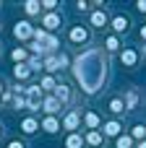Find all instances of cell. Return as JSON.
I'll return each instance as SVG.
<instances>
[{"instance_id":"obj_1","label":"cell","mask_w":146,"mask_h":148,"mask_svg":"<svg viewBox=\"0 0 146 148\" xmlns=\"http://www.w3.org/2000/svg\"><path fill=\"white\" fill-rule=\"evenodd\" d=\"M102 75H104V62H99V52H97V49L86 52V55L76 62V78L81 81V86H84L86 94H91V91L99 88Z\"/></svg>"},{"instance_id":"obj_2","label":"cell","mask_w":146,"mask_h":148,"mask_svg":"<svg viewBox=\"0 0 146 148\" xmlns=\"http://www.w3.org/2000/svg\"><path fill=\"white\" fill-rule=\"evenodd\" d=\"M24 101H26L29 109H39V104H42V88H39V86H29Z\"/></svg>"},{"instance_id":"obj_3","label":"cell","mask_w":146,"mask_h":148,"mask_svg":"<svg viewBox=\"0 0 146 148\" xmlns=\"http://www.w3.org/2000/svg\"><path fill=\"white\" fill-rule=\"evenodd\" d=\"M13 34H16L18 39H29V36H34V29H31L29 21H18L16 29H13Z\"/></svg>"},{"instance_id":"obj_4","label":"cell","mask_w":146,"mask_h":148,"mask_svg":"<svg viewBox=\"0 0 146 148\" xmlns=\"http://www.w3.org/2000/svg\"><path fill=\"white\" fill-rule=\"evenodd\" d=\"M136 62H138V52H136V49H123V65L133 68Z\"/></svg>"},{"instance_id":"obj_5","label":"cell","mask_w":146,"mask_h":148,"mask_svg":"<svg viewBox=\"0 0 146 148\" xmlns=\"http://www.w3.org/2000/svg\"><path fill=\"white\" fill-rule=\"evenodd\" d=\"M104 23H107V16H104V10H94V13H91V26L102 29Z\"/></svg>"},{"instance_id":"obj_6","label":"cell","mask_w":146,"mask_h":148,"mask_svg":"<svg viewBox=\"0 0 146 148\" xmlns=\"http://www.w3.org/2000/svg\"><path fill=\"white\" fill-rule=\"evenodd\" d=\"M42 23H44V29H50V31H52V29H57V26H60V16H57V13H50V16H44V21H42Z\"/></svg>"},{"instance_id":"obj_7","label":"cell","mask_w":146,"mask_h":148,"mask_svg":"<svg viewBox=\"0 0 146 148\" xmlns=\"http://www.w3.org/2000/svg\"><path fill=\"white\" fill-rule=\"evenodd\" d=\"M112 29L115 31H128V16H115L112 18Z\"/></svg>"},{"instance_id":"obj_8","label":"cell","mask_w":146,"mask_h":148,"mask_svg":"<svg viewBox=\"0 0 146 148\" xmlns=\"http://www.w3.org/2000/svg\"><path fill=\"white\" fill-rule=\"evenodd\" d=\"M42 107H44V112H50V114H52V112H57V109H60V101H57L55 96H50V99H44V101H42Z\"/></svg>"},{"instance_id":"obj_9","label":"cell","mask_w":146,"mask_h":148,"mask_svg":"<svg viewBox=\"0 0 146 148\" xmlns=\"http://www.w3.org/2000/svg\"><path fill=\"white\" fill-rule=\"evenodd\" d=\"M37 127H39V122H37V120H31V117L21 122V130H24L26 135H31V133H37Z\"/></svg>"},{"instance_id":"obj_10","label":"cell","mask_w":146,"mask_h":148,"mask_svg":"<svg viewBox=\"0 0 146 148\" xmlns=\"http://www.w3.org/2000/svg\"><path fill=\"white\" fill-rule=\"evenodd\" d=\"M39 8H42V3H37V0H29V3H24V10H26L29 16H37V13H39Z\"/></svg>"},{"instance_id":"obj_11","label":"cell","mask_w":146,"mask_h":148,"mask_svg":"<svg viewBox=\"0 0 146 148\" xmlns=\"http://www.w3.org/2000/svg\"><path fill=\"white\" fill-rule=\"evenodd\" d=\"M86 36H89V34H86V29H81V26H76V29L71 31V39H73V42H86Z\"/></svg>"},{"instance_id":"obj_12","label":"cell","mask_w":146,"mask_h":148,"mask_svg":"<svg viewBox=\"0 0 146 148\" xmlns=\"http://www.w3.org/2000/svg\"><path fill=\"white\" fill-rule=\"evenodd\" d=\"M110 112H112V114H123V112H125L123 99H112V101H110Z\"/></svg>"},{"instance_id":"obj_13","label":"cell","mask_w":146,"mask_h":148,"mask_svg":"<svg viewBox=\"0 0 146 148\" xmlns=\"http://www.w3.org/2000/svg\"><path fill=\"white\" fill-rule=\"evenodd\" d=\"M81 143H84V140H81V135L71 133V135H68V140H65V148H81Z\"/></svg>"},{"instance_id":"obj_14","label":"cell","mask_w":146,"mask_h":148,"mask_svg":"<svg viewBox=\"0 0 146 148\" xmlns=\"http://www.w3.org/2000/svg\"><path fill=\"white\" fill-rule=\"evenodd\" d=\"M63 125H65V130H76V125H78V114H76V112H71V114L65 117V122H63Z\"/></svg>"},{"instance_id":"obj_15","label":"cell","mask_w":146,"mask_h":148,"mask_svg":"<svg viewBox=\"0 0 146 148\" xmlns=\"http://www.w3.org/2000/svg\"><path fill=\"white\" fill-rule=\"evenodd\" d=\"M42 127H44L47 133H57V127H60V125H57V120H55V117H47V120L42 122Z\"/></svg>"},{"instance_id":"obj_16","label":"cell","mask_w":146,"mask_h":148,"mask_svg":"<svg viewBox=\"0 0 146 148\" xmlns=\"http://www.w3.org/2000/svg\"><path fill=\"white\" fill-rule=\"evenodd\" d=\"M115 146H118V148H131V146H133V138H128V135H118Z\"/></svg>"},{"instance_id":"obj_17","label":"cell","mask_w":146,"mask_h":148,"mask_svg":"<svg viewBox=\"0 0 146 148\" xmlns=\"http://www.w3.org/2000/svg\"><path fill=\"white\" fill-rule=\"evenodd\" d=\"M29 73H31V68H29V65H16V70H13V75H16V78H26Z\"/></svg>"},{"instance_id":"obj_18","label":"cell","mask_w":146,"mask_h":148,"mask_svg":"<svg viewBox=\"0 0 146 148\" xmlns=\"http://www.w3.org/2000/svg\"><path fill=\"white\" fill-rule=\"evenodd\" d=\"M104 133L107 135H120V122H107L104 125Z\"/></svg>"},{"instance_id":"obj_19","label":"cell","mask_w":146,"mask_h":148,"mask_svg":"<svg viewBox=\"0 0 146 148\" xmlns=\"http://www.w3.org/2000/svg\"><path fill=\"white\" fill-rule=\"evenodd\" d=\"M44 68H47V70H52V73H55V70H60L57 57H47V60H44Z\"/></svg>"},{"instance_id":"obj_20","label":"cell","mask_w":146,"mask_h":148,"mask_svg":"<svg viewBox=\"0 0 146 148\" xmlns=\"http://www.w3.org/2000/svg\"><path fill=\"white\" fill-rule=\"evenodd\" d=\"M136 101H138V94H136V91H131V94H128V99H125L123 104H125V109H133V104H136Z\"/></svg>"},{"instance_id":"obj_21","label":"cell","mask_w":146,"mask_h":148,"mask_svg":"<svg viewBox=\"0 0 146 148\" xmlns=\"http://www.w3.org/2000/svg\"><path fill=\"white\" fill-rule=\"evenodd\" d=\"M86 143H91V146H99V143H102V135L94 130V133H89V135H86Z\"/></svg>"},{"instance_id":"obj_22","label":"cell","mask_w":146,"mask_h":148,"mask_svg":"<svg viewBox=\"0 0 146 148\" xmlns=\"http://www.w3.org/2000/svg\"><path fill=\"white\" fill-rule=\"evenodd\" d=\"M86 125H89V127H97V125H99V117H97L94 112H89V114H86Z\"/></svg>"},{"instance_id":"obj_23","label":"cell","mask_w":146,"mask_h":148,"mask_svg":"<svg viewBox=\"0 0 146 148\" xmlns=\"http://www.w3.org/2000/svg\"><path fill=\"white\" fill-rule=\"evenodd\" d=\"M10 57H13L16 62H21V60H26V52H24V49H13V52H10Z\"/></svg>"},{"instance_id":"obj_24","label":"cell","mask_w":146,"mask_h":148,"mask_svg":"<svg viewBox=\"0 0 146 148\" xmlns=\"http://www.w3.org/2000/svg\"><path fill=\"white\" fill-rule=\"evenodd\" d=\"M146 135V127L144 125H136V127H133V138H144Z\"/></svg>"},{"instance_id":"obj_25","label":"cell","mask_w":146,"mask_h":148,"mask_svg":"<svg viewBox=\"0 0 146 148\" xmlns=\"http://www.w3.org/2000/svg\"><path fill=\"white\" fill-rule=\"evenodd\" d=\"M118 47H120V44H118V36H110V39H107V49L112 52V49H118Z\"/></svg>"},{"instance_id":"obj_26","label":"cell","mask_w":146,"mask_h":148,"mask_svg":"<svg viewBox=\"0 0 146 148\" xmlns=\"http://www.w3.org/2000/svg\"><path fill=\"white\" fill-rule=\"evenodd\" d=\"M42 86H44V88H55V81L47 75V78H42Z\"/></svg>"},{"instance_id":"obj_27","label":"cell","mask_w":146,"mask_h":148,"mask_svg":"<svg viewBox=\"0 0 146 148\" xmlns=\"http://www.w3.org/2000/svg\"><path fill=\"white\" fill-rule=\"evenodd\" d=\"M55 5H57V3H55V0H44V3H42V8H47V10H52V8H55Z\"/></svg>"},{"instance_id":"obj_28","label":"cell","mask_w":146,"mask_h":148,"mask_svg":"<svg viewBox=\"0 0 146 148\" xmlns=\"http://www.w3.org/2000/svg\"><path fill=\"white\" fill-rule=\"evenodd\" d=\"M136 8H138L141 13H146V0H138V3H136Z\"/></svg>"},{"instance_id":"obj_29","label":"cell","mask_w":146,"mask_h":148,"mask_svg":"<svg viewBox=\"0 0 146 148\" xmlns=\"http://www.w3.org/2000/svg\"><path fill=\"white\" fill-rule=\"evenodd\" d=\"M8 148H24V143H18V140H13V143H8Z\"/></svg>"},{"instance_id":"obj_30","label":"cell","mask_w":146,"mask_h":148,"mask_svg":"<svg viewBox=\"0 0 146 148\" xmlns=\"http://www.w3.org/2000/svg\"><path fill=\"white\" fill-rule=\"evenodd\" d=\"M141 39H146V26H144V29H141Z\"/></svg>"},{"instance_id":"obj_31","label":"cell","mask_w":146,"mask_h":148,"mask_svg":"<svg viewBox=\"0 0 146 148\" xmlns=\"http://www.w3.org/2000/svg\"><path fill=\"white\" fill-rule=\"evenodd\" d=\"M138 148H146V143H138Z\"/></svg>"},{"instance_id":"obj_32","label":"cell","mask_w":146,"mask_h":148,"mask_svg":"<svg viewBox=\"0 0 146 148\" xmlns=\"http://www.w3.org/2000/svg\"><path fill=\"white\" fill-rule=\"evenodd\" d=\"M0 133H3V130H0Z\"/></svg>"}]
</instances>
